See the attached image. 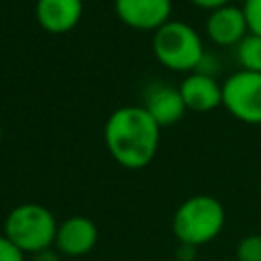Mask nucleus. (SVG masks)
Returning <instances> with one entry per match:
<instances>
[{"mask_svg":"<svg viewBox=\"0 0 261 261\" xmlns=\"http://www.w3.org/2000/svg\"><path fill=\"white\" fill-rule=\"evenodd\" d=\"M243 10H245V16H247L249 33L261 37V0H245Z\"/></svg>","mask_w":261,"mask_h":261,"instance_id":"nucleus-14","label":"nucleus"},{"mask_svg":"<svg viewBox=\"0 0 261 261\" xmlns=\"http://www.w3.org/2000/svg\"><path fill=\"white\" fill-rule=\"evenodd\" d=\"M98 243V226L92 218L73 214L57 224L53 247L61 257H84Z\"/></svg>","mask_w":261,"mask_h":261,"instance_id":"nucleus-7","label":"nucleus"},{"mask_svg":"<svg viewBox=\"0 0 261 261\" xmlns=\"http://www.w3.org/2000/svg\"><path fill=\"white\" fill-rule=\"evenodd\" d=\"M0 234H2V222H0Z\"/></svg>","mask_w":261,"mask_h":261,"instance_id":"nucleus-20","label":"nucleus"},{"mask_svg":"<svg viewBox=\"0 0 261 261\" xmlns=\"http://www.w3.org/2000/svg\"><path fill=\"white\" fill-rule=\"evenodd\" d=\"M177 257H179V259H188V261H192V259L196 257V247H190V245H181V243H179Z\"/></svg>","mask_w":261,"mask_h":261,"instance_id":"nucleus-18","label":"nucleus"},{"mask_svg":"<svg viewBox=\"0 0 261 261\" xmlns=\"http://www.w3.org/2000/svg\"><path fill=\"white\" fill-rule=\"evenodd\" d=\"M177 88L186 108L192 112H212L222 106V84L216 80V75L192 71Z\"/></svg>","mask_w":261,"mask_h":261,"instance_id":"nucleus-11","label":"nucleus"},{"mask_svg":"<svg viewBox=\"0 0 261 261\" xmlns=\"http://www.w3.org/2000/svg\"><path fill=\"white\" fill-rule=\"evenodd\" d=\"M143 108L151 114V118L161 128L177 124L184 118V114L188 112L184 98L179 94V88L165 84V82H157L147 90Z\"/></svg>","mask_w":261,"mask_h":261,"instance_id":"nucleus-10","label":"nucleus"},{"mask_svg":"<svg viewBox=\"0 0 261 261\" xmlns=\"http://www.w3.org/2000/svg\"><path fill=\"white\" fill-rule=\"evenodd\" d=\"M226 212L218 198L196 194L186 198L173 212L171 228L181 245L202 247L212 243L224 228Z\"/></svg>","mask_w":261,"mask_h":261,"instance_id":"nucleus-2","label":"nucleus"},{"mask_svg":"<svg viewBox=\"0 0 261 261\" xmlns=\"http://www.w3.org/2000/svg\"><path fill=\"white\" fill-rule=\"evenodd\" d=\"M196 8H200V10H206V12H212V10H216V8H222V6H226V4H230V0H190Z\"/></svg>","mask_w":261,"mask_h":261,"instance_id":"nucleus-16","label":"nucleus"},{"mask_svg":"<svg viewBox=\"0 0 261 261\" xmlns=\"http://www.w3.org/2000/svg\"><path fill=\"white\" fill-rule=\"evenodd\" d=\"M31 261H61V255L57 253L55 247H49V249H43V251H37L31 255Z\"/></svg>","mask_w":261,"mask_h":261,"instance_id":"nucleus-17","label":"nucleus"},{"mask_svg":"<svg viewBox=\"0 0 261 261\" xmlns=\"http://www.w3.org/2000/svg\"><path fill=\"white\" fill-rule=\"evenodd\" d=\"M204 29H206V37L216 47H237L249 35L245 10L243 6H234V4H226L222 8L208 12Z\"/></svg>","mask_w":261,"mask_h":261,"instance_id":"nucleus-8","label":"nucleus"},{"mask_svg":"<svg viewBox=\"0 0 261 261\" xmlns=\"http://www.w3.org/2000/svg\"><path fill=\"white\" fill-rule=\"evenodd\" d=\"M84 14V0H37L35 20L51 35H65L73 31Z\"/></svg>","mask_w":261,"mask_h":261,"instance_id":"nucleus-9","label":"nucleus"},{"mask_svg":"<svg viewBox=\"0 0 261 261\" xmlns=\"http://www.w3.org/2000/svg\"><path fill=\"white\" fill-rule=\"evenodd\" d=\"M224 110L245 124H261V73L237 69L222 82Z\"/></svg>","mask_w":261,"mask_h":261,"instance_id":"nucleus-5","label":"nucleus"},{"mask_svg":"<svg viewBox=\"0 0 261 261\" xmlns=\"http://www.w3.org/2000/svg\"><path fill=\"white\" fill-rule=\"evenodd\" d=\"M237 261H261V234H247L237 243Z\"/></svg>","mask_w":261,"mask_h":261,"instance_id":"nucleus-13","label":"nucleus"},{"mask_svg":"<svg viewBox=\"0 0 261 261\" xmlns=\"http://www.w3.org/2000/svg\"><path fill=\"white\" fill-rule=\"evenodd\" d=\"M151 49L165 69L179 73L196 71L206 53L200 33L192 24L173 18L153 33Z\"/></svg>","mask_w":261,"mask_h":261,"instance_id":"nucleus-3","label":"nucleus"},{"mask_svg":"<svg viewBox=\"0 0 261 261\" xmlns=\"http://www.w3.org/2000/svg\"><path fill=\"white\" fill-rule=\"evenodd\" d=\"M112 6L124 27L141 33H155L171 20L173 0H114Z\"/></svg>","mask_w":261,"mask_h":261,"instance_id":"nucleus-6","label":"nucleus"},{"mask_svg":"<svg viewBox=\"0 0 261 261\" xmlns=\"http://www.w3.org/2000/svg\"><path fill=\"white\" fill-rule=\"evenodd\" d=\"M2 234L8 237L24 253L33 255L37 251L53 247L57 234V220L53 212L43 204H16L2 222Z\"/></svg>","mask_w":261,"mask_h":261,"instance_id":"nucleus-4","label":"nucleus"},{"mask_svg":"<svg viewBox=\"0 0 261 261\" xmlns=\"http://www.w3.org/2000/svg\"><path fill=\"white\" fill-rule=\"evenodd\" d=\"M161 141V126L143 106H120L104 122V145L110 157L124 169L147 167Z\"/></svg>","mask_w":261,"mask_h":261,"instance_id":"nucleus-1","label":"nucleus"},{"mask_svg":"<svg viewBox=\"0 0 261 261\" xmlns=\"http://www.w3.org/2000/svg\"><path fill=\"white\" fill-rule=\"evenodd\" d=\"M24 251L16 247L8 237L0 234V261H27Z\"/></svg>","mask_w":261,"mask_h":261,"instance_id":"nucleus-15","label":"nucleus"},{"mask_svg":"<svg viewBox=\"0 0 261 261\" xmlns=\"http://www.w3.org/2000/svg\"><path fill=\"white\" fill-rule=\"evenodd\" d=\"M234 57H237L241 69L261 73V37L249 33L234 47Z\"/></svg>","mask_w":261,"mask_h":261,"instance_id":"nucleus-12","label":"nucleus"},{"mask_svg":"<svg viewBox=\"0 0 261 261\" xmlns=\"http://www.w3.org/2000/svg\"><path fill=\"white\" fill-rule=\"evenodd\" d=\"M0 141H2V126H0Z\"/></svg>","mask_w":261,"mask_h":261,"instance_id":"nucleus-19","label":"nucleus"}]
</instances>
